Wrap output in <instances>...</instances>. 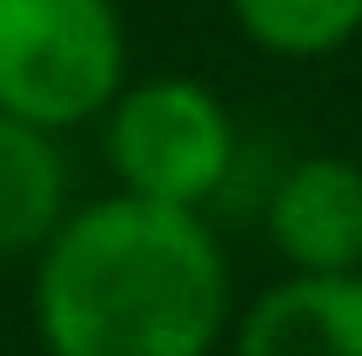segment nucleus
Wrapping results in <instances>:
<instances>
[{
    "label": "nucleus",
    "instance_id": "0eeeda50",
    "mask_svg": "<svg viewBox=\"0 0 362 356\" xmlns=\"http://www.w3.org/2000/svg\"><path fill=\"white\" fill-rule=\"evenodd\" d=\"M242 34L269 54H336L362 27V0H228Z\"/></svg>",
    "mask_w": 362,
    "mask_h": 356
},
{
    "label": "nucleus",
    "instance_id": "7ed1b4c3",
    "mask_svg": "<svg viewBox=\"0 0 362 356\" xmlns=\"http://www.w3.org/2000/svg\"><path fill=\"white\" fill-rule=\"evenodd\" d=\"M107 121V161L121 188L175 209H202L235 168V121L202 81H141L115 94Z\"/></svg>",
    "mask_w": 362,
    "mask_h": 356
},
{
    "label": "nucleus",
    "instance_id": "20e7f679",
    "mask_svg": "<svg viewBox=\"0 0 362 356\" xmlns=\"http://www.w3.org/2000/svg\"><path fill=\"white\" fill-rule=\"evenodd\" d=\"M269 236L288 269H362V168L342 155H302L269 195Z\"/></svg>",
    "mask_w": 362,
    "mask_h": 356
},
{
    "label": "nucleus",
    "instance_id": "423d86ee",
    "mask_svg": "<svg viewBox=\"0 0 362 356\" xmlns=\"http://www.w3.org/2000/svg\"><path fill=\"white\" fill-rule=\"evenodd\" d=\"M67 215V155L47 128L0 108V255H27Z\"/></svg>",
    "mask_w": 362,
    "mask_h": 356
},
{
    "label": "nucleus",
    "instance_id": "39448f33",
    "mask_svg": "<svg viewBox=\"0 0 362 356\" xmlns=\"http://www.w3.org/2000/svg\"><path fill=\"white\" fill-rule=\"evenodd\" d=\"M235 356H362V269L275 282L235 330Z\"/></svg>",
    "mask_w": 362,
    "mask_h": 356
},
{
    "label": "nucleus",
    "instance_id": "f257e3e1",
    "mask_svg": "<svg viewBox=\"0 0 362 356\" xmlns=\"http://www.w3.org/2000/svg\"><path fill=\"white\" fill-rule=\"evenodd\" d=\"M34 323L47 356H208L228 330V255L194 209L121 188L40 242Z\"/></svg>",
    "mask_w": 362,
    "mask_h": 356
},
{
    "label": "nucleus",
    "instance_id": "f03ea898",
    "mask_svg": "<svg viewBox=\"0 0 362 356\" xmlns=\"http://www.w3.org/2000/svg\"><path fill=\"white\" fill-rule=\"evenodd\" d=\"M115 0H0V108L61 134L121 94Z\"/></svg>",
    "mask_w": 362,
    "mask_h": 356
}]
</instances>
